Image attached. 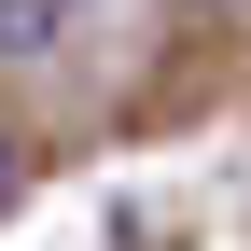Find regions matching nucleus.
Listing matches in <instances>:
<instances>
[{
    "label": "nucleus",
    "mask_w": 251,
    "mask_h": 251,
    "mask_svg": "<svg viewBox=\"0 0 251 251\" xmlns=\"http://www.w3.org/2000/svg\"><path fill=\"white\" fill-rule=\"evenodd\" d=\"M0 196H14V140H0Z\"/></svg>",
    "instance_id": "f257e3e1"
}]
</instances>
